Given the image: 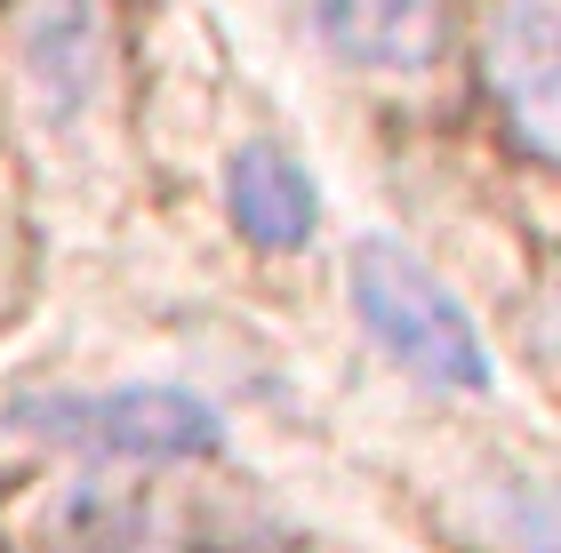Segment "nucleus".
Wrapping results in <instances>:
<instances>
[{"label":"nucleus","mask_w":561,"mask_h":553,"mask_svg":"<svg viewBox=\"0 0 561 553\" xmlns=\"http://www.w3.org/2000/svg\"><path fill=\"white\" fill-rule=\"evenodd\" d=\"M353 313H362V330L410 377H425V385H442V393H481L490 385V345H481L473 313L457 306V289L425 257H410L401 241H362L353 249Z\"/></svg>","instance_id":"f257e3e1"},{"label":"nucleus","mask_w":561,"mask_h":553,"mask_svg":"<svg viewBox=\"0 0 561 553\" xmlns=\"http://www.w3.org/2000/svg\"><path fill=\"white\" fill-rule=\"evenodd\" d=\"M16 434L89 449V458H121V465H185L209 458L225 441L217 410L201 393L176 385H121V393H16L9 401Z\"/></svg>","instance_id":"f03ea898"},{"label":"nucleus","mask_w":561,"mask_h":553,"mask_svg":"<svg viewBox=\"0 0 561 553\" xmlns=\"http://www.w3.org/2000/svg\"><path fill=\"white\" fill-rule=\"evenodd\" d=\"M553 0H497L481 33V81L505 120V137L529 161H553V120H561V72H553Z\"/></svg>","instance_id":"7ed1b4c3"},{"label":"nucleus","mask_w":561,"mask_h":553,"mask_svg":"<svg viewBox=\"0 0 561 553\" xmlns=\"http://www.w3.org/2000/svg\"><path fill=\"white\" fill-rule=\"evenodd\" d=\"M313 33L329 57H345L353 72H433L449 48V0H305Z\"/></svg>","instance_id":"20e7f679"},{"label":"nucleus","mask_w":561,"mask_h":553,"mask_svg":"<svg viewBox=\"0 0 561 553\" xmlns=\"http://www.w3.org/2000/svg\"><path fill=\"white\" fill-rule=\"evenodd\" d=\"M33 553H185V521L145 489L72 482L48 497Z\"/></svg>","instance_id":"39448f33"},{"label":"nucleus","mask_w":561,"mask_h":553,"mask_svg":"<svg viewBox=\"0 0 561 553\" xmlns=\"http://www.w3.org/2000/svg\"><path fill=\"white\" fill-rule=\"evenodd\" d=\"M225 209L257 249H305L321 224V193L280 145H241L225 161Z\"/></svg>","instance_id":"423d86ee"},{"label":"nucleus","mask_w":561,"mask_h":553,"mask_svg":"<svg viewBox=\"0 0 561 553\" xmlns=\"http://www.w3.org/2000/svg\"><path fill=\"white\" fill-rule=\"evenodd\" d=\"M33 81L57 96V113H72L89 96V81H96V0H48L41 9V24H33Z\"/></svg>","instance_id":"0eeeda50"}]
</instances>
